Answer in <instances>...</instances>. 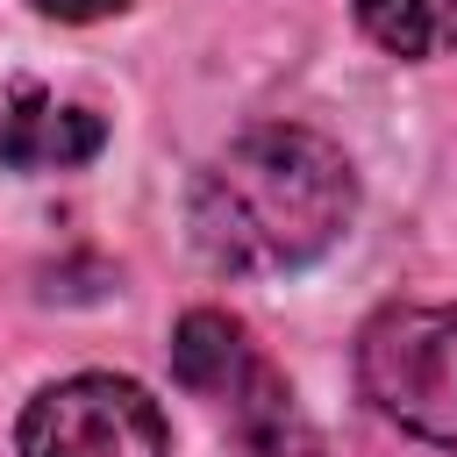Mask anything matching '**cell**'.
I'll return each mask as SVG.
<instances>
[{
  "mask_svg": "<svg viewBox=\"0 0 457 457\" xmlns=\"http://www.w3.org/2000/svg\"><path fill=\"white\" fill-rule=\"evenodd\" d=\"M14 443L21 457H164L171 428H164V407L136 378L79 371V378L43 386L21 407Z\"/></svg>",
  "mask_w": 457,
  "mask_h": 457,
  "instance_id": "cell-3",
  "label": "cell"
},
{
  "mask_svg": "<svg viewBox=\"0 0 457 457\" xmlns=\"http://www.w3.org/2000/svg\"><path fill=\"white\" fill-rule=\"evenodd\" d=\"M357 29L393 57H450L457 50V0H350Z\"/></svg>",
  "mask_w": 457,
  "mask_h": 457,
  "instance_id": "cell-6",
  "label": "cell"
},
{
  "mask_svg": "<svg viewBox=\"0 0 457 457\" xmlns=\"http://www.w3.org/2000/svg\"><path fill=\"white\" fill-rule=\"evenodd\" d=\"M43 14H57V21H100V14H121L129 0H36Z\"/></svg>",
  "mask_w": 457,
  "mask_h": 457,
  "instance_id": "cell-7",
  "label": "cell"
},
{
  "mask_svg": "<svg viewBox=\"0 0 457 457\" xmlns=\"http://www.w3.org/2000/svg\"><path fill=\"white\" fill-rule=\"evenodd\" d=\"M171 371H179L186 393L236 407L271 364L257 357V343H250V328H243L236 314H221V307H193V314L171 328Z\"/></svg>",
  "mask_w": 457,
  "mask_h": 457,
  "instance_id": "cell-5",
  "label": "cell"
},
{
  "mask_svg": "<svg viewBox=\"0 0 457 457\" xmlns=\"http://www.w3.org/2000/svg\"><path fill=\"white\" fill-rule=\"evenodd\" d=\"M357 386L393 428L457 450V307L371 314L357 336Z\"/></svg>",
  "mask_w": 457,
  "mask_h": 457,
  "instance_id": "cell-2",
  "label": "cell"
},
{
  "mask_svg": "<svg viewBox=\"0 0 457 457\" xmlns=\"http://www.w3.org/2000/svg\"><path fill=\"white\" fill-rule=\"evenodd\" d=\"M100 143H107V121L79 100H57L29 79L0 100V164L7 171H71V164L100 157Z\"/></svg>",
  "mask_w": 457,
  "mask_h": 457,
  "instance_id": "cell-4",
  "label": "cell"
},
{
  "mask_svg": "<svg viewBox=\"0 0 457 457\" xmlns=\"http://www.w3.org/2000/svg\"><path fill=\"white\" fill-rule=\"evenodd\" d=\"M350 214H357L350 157L300 121L236 136L221 157H207L186 200L193 250L228 278H271L314 264L321 250L343 243Z\"/></svg>",
  "mask_w": 457,
  "mask_h": 457,
  "instance_id": "cell-1",
  "label": "cell"
}]
</instances>
